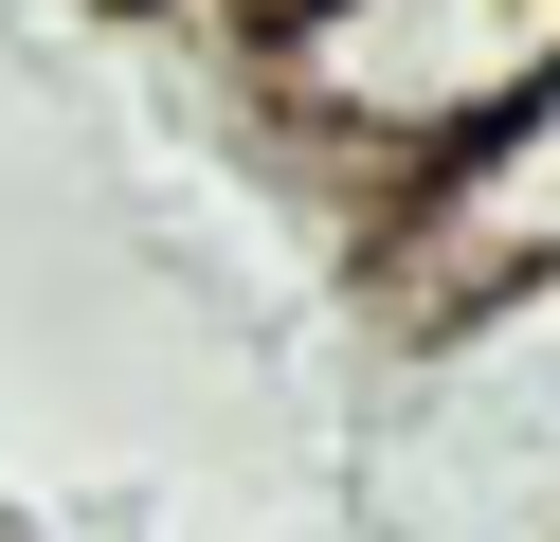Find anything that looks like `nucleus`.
<instances>
[{
	"mask_svg": "<svg viewBox=\"0 0 560 542\" xmlns=\"http://www.w3.org/2000/svg\"><path fill=\"white\" fill-rule=\"evenodd\" d=\"M542 72H560V0H290L271 19V91L307 145L362 163V199H398L434 145H470Z\"/></svg>",
	"mask_w": 560,
	"mask_h": 542,
	"instance_id": "f257e3e1",
	"label": "nucleus"
},
{
	"mask_svg": "<svg viewBox=\"0 0 560 542\" xmlns=\"http://www.w3.org/2000/svg\"><path fill=\"white\" fill-rule=\"evenodd\" d=\"M362 272L398 289L416 344L470 325V308H506V289H560V72L524 108H488L470 145H434V163L362 217Z\"/></svg>",
	"mask_w": 560,
	"mask_h": 542,
	"instance_id": "f03ea898",
	"label": "nucleus"
}]
</instances>
